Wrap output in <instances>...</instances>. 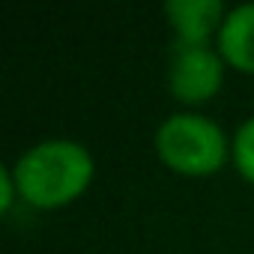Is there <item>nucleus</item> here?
<instances>
[{"mask_svg": "<svg viewBox=\"0 0 254 254\" xmlns=\"http://www.w3.org/2000/svg\"><path fill=\"white\" fill-rule=\"evenodd\" d=\"M233 162L239 168V174L254 183V117H248L233 138Z\"/></svg>", "mask_w": 254, "mask_h": 254, "instance_id": "6", "label": "nucleus"}, {"mask_svg": "<svg viewBox=\"0 0 254 254\" xmlns=\"http://www.w3.org/2000/svg\"><path fill=\"white\" fill-rule=\"evenodd\" d=\"M15 194H18V189H15L12 171L9 168H0V209H3V212L12 209V197Z\"/></svg>", "mask_w": 254, "mask_h": 254, "instance_id": "7", "label": "nucleus"}, {"mask_svg": "<svg viewBox=\"0 0 254 254\" xmlns=\"http://www.w3.org/2000/svg\"><path fill=\"white\" fill-rule=\"evenodd\" d=\"M218 54L233 69L254 75V3H242L224 15L218 30Z\"/></svg>", "mask_w": 254, "mask_h": 254, "instance_id": "5", "label": "nucleus"}, {"mask_svg": "<svg viewBox=\"0 0 254 254\" xmlns=\"http://www.w3.org/2000/svg\"><path fill=\"white\" fill-rule=\"evenodd\" d=\"M224 57L215 54L209 45H180L174 48L168 84L171 93L186 105H200L212 99L224 81Z\"/></svg>", "mask_w": 254, "mask_h": 254, "instance_id": "3", "label": "nucleus"}, {"mask_svg": "<svg viewBox=\"0 0 254 254\" xmlns=\"http://www.w3.org/2000/svg\"><path fill=\"white\" fill-rule=\"evenodd\" d=\"M18 197L36 209L66 206L81 197L93 180V156L75 141H42L12 168Z\"/></svg>", "mask_w": 254, "mask_h": 254, "instance_id": "1", "label": "nucleus"}, {"mask_svg": "<svg viewBox=\"0 0 254 254\" xmlns=\"http://www.w3.org/2000/svg\"><path fill=\"white\" fill-rule=\"evenodd\" d=\"M165 15L171 18L180 45H209L215 27L221 30L224 24L218 0H171Z\"/></svg>", "mask_w": 254, "mask_h": 254, "instance_id": "4", "label": "nucleus"}, {"mask_svg": "<svg viewBox=\"0 0 254 254\" xmlns=\"http://www.w3.org/2000/svg\"><path fill=\"white\" fill-rule=\"evenodd\" d=\"M156 153L174 174L209 177L227 162V138L200 114H174L156 132Z\"/></svg>", "mask_w": 254, "mask_h": 254, "instance_id": "2", "label": "nucleus"}]
</instances>
